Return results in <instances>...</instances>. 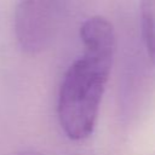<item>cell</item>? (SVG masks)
Masks as SVG:
<instances>
[{"label": "cell", "instance_id": "277c9868", "mask_svg": "<svg viewBox=\"0 0 155 155\" xmlns=\"http://www.w3.org/2000/svg\"><path fill=\"white\" fill-rule=\"evenodd\" d=\"M16 155H41L40 153H36V151H31V150H25V151H21Z\"/></svg>", "mask_w": 155, "mask_h": 155}, {"label": "cell", "instance_id": "6da1fadb", "mask_svg": "<svg viewBox=\"0 0 155 155\" xmlns=\"http://www.w3.org/2000/svg\"><path fill=\"white\" fill-rule=\"evenodd\" d=\"M80 39L82 54L67 69L57 101L59 125L73 140L86 139L96 127L116 47L114 27L101 16L81 24Z\"/></svg>", "mask_w": 155, "mask_h": 155}, {"label": "cell", "instance_id": "7a4b0ae2", "mask_svg": "<svg viewBox=\"0 0 155 155\" xmlns=\"http://www.w3.org/2000/svg\"><path fill=\"white\" fill-rule=\"evenodd\" d=\"M71 0H18L15 10V35L28 54L45 51L56 39Z\"/></svg>", "mask_w": 155, "mask_h": 155}, {"label": "cell", "instance_id": "3957f363", "mask_svg": "<svg viewBox=\"0 0 155 155\" xmlns=\"http://www.w3.org/2000/svg\"><path fill=\"white\" fill-rule=\"evenodd\" d=\"M140 28L147 53L155 64V0H140Z\"/></svg>", "mask_w": 155, "mask_h": 155}]
</instances>
